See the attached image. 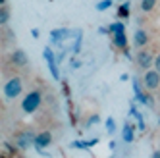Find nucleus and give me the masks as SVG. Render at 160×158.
<instances>
[{"mask_svg":"<svg viewBox=\"0 0 160 158\" xmlns=\"http://www.w3.org/2000/svg\"><path fill=\"white\" fill-rule=\"evenodd\" d=\"M41 104V93L39 91H33L29 93L25 98H23V102H21V108H23V112H27V114H31V112H35Z\"/></svg>","mask_w":160,"mask_h":158,"instance_id":"nucleus-1","label":"nucleus"},{"mask_svg":"<svg viewBox=\"0 0 160 158\" xmlns=\"http://www.w3.org/2000/svg\"><path fill=\"white\" fill-rule=\"evenodd\" d=\"M21 93V81H19V77H12L10 81L4 85V95L8 98H16L18 95Z\"/></svg>","mask_w":160,"mask_h":158,"instance_id":"nucleus-2","label":"nucleus"},{"mask_svg":"<svg viewBox=\"0 0 160 158\" xmlns=\"http://www.w3.org/2000/svg\"><path fill=\"white\" fill-rule=\"evenodd\" d=\"M42 56H44V60L48 62V70H50L52 77H54V79H60V70H58V60L54 58V54H52V50H50V48H44Z\"/></svg>","mask_w":160,"mask_h":158,"instance_id":"nucleus-3","label":"nucleus"},{"mask_svg":"<svg viewBox=\"0 0 160 158\" xmlns=\"http://www.w3.org/2000/svg\"><path fill=\"white\" fill-rule=\"evenodd\" d=\"M143 83L147 89H156L160 85V72L158 70H151V72H147L145 77H143Z\"/></svg>","mask_w":160,"mask_h":158,"instance_id":"nucleus-4","label":"nucleus"},{"mask_svg":"<svg viewBox=\"0 0 160 158\" xmlns=\"http://www.w3.org/2000/svg\"><path fill=\"white\" fill-rule=\"evenodd\" d=\"M50 143H52V135L48 131H42V133H39L37 137H35V145H33V146H35L39 152H42V149H44V146H48Z\"/></svg>","mask_w":160,"mask_h":158,"instance_id":"nucleus-5","label":"nucleus"},{"mask_svg":"<svg viewBox=\"0 0 160 158\" xmlns=\"http://www.w3.org/2000/svg\"><path fill=\"white\" fill-rule=\"evenodd\" d=\"M35 137H37V135H33L31 131L21 133L19 137H18V146H19V149H23V151H27L31 145H35Z\"/></svg>","mask_w":160,"mask_h":158,"instance_id":"nucleus-6","label":"nucleus"},{"mask_svg":"<svg viewBox=\"0 0 160 158\" xmlns=\"http://www.w3.org/2000/svg\"><path fill=\"white\" fill-rule=\"evenodd\" d=\"M70 35H72V33L68 31V29H54V31L50 33V41H52L54 44H60L62 41H66Z\"/></svg>","mask_w":160,"mask_h":158,"instance_id":"nucleus-7","label":"nucleus"},{"mask_svg":"<svg viewBox=\"0 0 160 158\" xmlns=\"http://www.w3.org/2000/svg\"><path fill=\"white\" fill-rule=\"evenodd\" d=\"M137 64H139L143 70H147L151 64H154V60H152V56H151V52H147V50H141L139 54H137Z\"/></svg>","mask_w":160,"mask_h":158,"instance_id":"nucleus-8","label":"nucleus"},{"mask_svg":"<svg viewBox=\"0 0 160 158\" xmlns=\"http://www.w3.org/2000/svg\"><path fill=\"white\" fill-rule=\"evenodd\" d=\"M10 60H12V62H14L16 66H19V67H21V66H25V64L29 62L27 54H25L23 50H16V52L12 54V58H10Z\"/></svg>","mask_w":160,"mask_h":158,"instance_id":"nucleus-9","label":"nucleus"},{"mask_svg":"<svg viewBox=\"0 0 160 158\" xmlns=\"http://www.w3.org/2000/svg\"><path fill=\"white\" fill-rule=\"evenodd\" d=\"M133 42L135 47H143V44H147V33L145 31H135V37H133Z\"/></svg>","mask_w":160,"mask_h":158,"instance_id":"nucleus-10","label":"nucleus"},{"mask_svg":"<svg viewBox=\"0 0 160 158\" xmlns=\"http://www.w3.org/2000/svg\"><path fill=\"white\" fill-rule=\"evenodd\" d=\"M98 143V139H91L89 143H85V141H75V143H72V149H91L93 145H97Z\"/></svg>","mask_w":160,"mask_h":158,"instance_id":"nucleus-11","label":"nucleus"},{"mask_svg":"<svg viewBox=\"0 0 160 158\" xmlns=\"http://www.w3.org/2000/svg\"><path fill=\"white\" fill-rule=\"evenodd\" d=\"M114 44H116L118 48H125V47H128V39H125V33H118V35H114Z\"/></svg>","mask_w":160,"mask_h":158,"instance_id":"nucleus-12","label":"nucleus"},{"mask_svg":"<svg viewBox=\"0 0 160 158\" xmlns=\"http://www.w3.org/2000/svg\"><path fill=\"white\" fill-rule=\"evenodd\" d=\"M110 33H112V35H118V33H125V25L122 23V21H114V23L110 25Z\"/></svg>","mask_w":160,"mask_h":158,"instance_id":"nucleus-13","label":"nucleus"},{"mask_svg":"<svg viewBox=\"0 0 160 158\" xmlns=\"http://www.w3.org/2000/svg\"><path fill=\"white\" fill-rule=\"evenodd\" d=\"M122 135H123V141L125 143H131L133 141V127L129 126V123H128V126H123V133Z\"/></svg>","mask_w":160,"mask_h":158,"instance_id":"nucleus-14","label":"nucleus"},{"mask_svg":"<svg viewBox=\"0 0 160 158\" xmlns=\"http://www.w3.org/2000/svg\"><path fill=\"white\" fill-rule=\"evenodd\" d=\"M154 4H156V0H141V10L143 12H151Z\"/></svg>","mask_w":160,"mask_h":158,"instance_id":"nucleus-15","label":"nucleus"},{"mask_svg":"<svg viewBox=\"0 0 160 158\" xmlns=\"http://www.w3.org/2000/svg\"><path fill=\"white\" fill-rule=\"evenodd\" d=\"M114 129H116V121H114V118H108L106 120V131H108V135H112Z\"/></svg>","mask_w":160,"mask_h":158,"instance_id":"nucleus-16","label":"nucleus"},{"mask_svg":"<svg viewBox=\"0 0 160 158\" xmlns=\"http://www.w3.org/2000/svg\"><path fill=\"white\" fill-rule=\"evenodd\" d=\"M110 6H112V0H102V2L97 4V10H98V12H102V10H108Z\"/></svg>","mask_w":160,"mask_h":158,"instance_id":"nucleus-17","label":"nucleus"},{"mask_svg":"<svg viewBox=\"0 0 160 158\" xmlns=\"http://www.w3.org/2000/svg\"><path fill=\"white\" fill-rule=\"evenodd\" d=\"M8 17H10V14H8V10H6V8L2 6V10H0V23L4 25L6 21H8Z\"/></svg>","mask_w":160,"mask_h":158,"instance_id":"nucleus-18","label":"nucleus"},{"mask_svg":"<svg viewBox=\"0 0 160 158\" xmlns=\"http://www.w3.org/2000/svg\"><path fill=\"white\" fill-rule=\"evenodd\" d=\"M98 121H100V118H98V116H91V118H89V121H87V127H93L95 123H98Z\"/></svg>","mask_w":160,"mask_h":158,"instance_id":"nucleus-19","label":"nucleus"},{"mask_svg":"<svg viewBox=\"0 0 160 158\" xmlns=\"http://www.w3.org/2000/svg\"><path fill=\"white\" fill-rule=\"evenodd\" d=\"M128 12H129V2H125V4H123V6L120 8V14H122V16L125 17V16H128Z\"/></svg>","mask_w":160,"mask_h":158,"instance_id":"nucleus-20","label":"nucleus"},{"mask_svg":"<svg viewBox=\"0 0 160 158\" xmlns=\"http://www.w3.org/2000/svg\"><path fill=\"white\" fill-rule=\"evenodd\" d=\"M98 33L100 35H106V33H110V27H98Z\"/></svg>","mask_w":160,"mask_h":158,"instance_id":"nucleus-21","label":"nucleus"},{"mask_svg":"<svg viewBox=\"0 0 160 158\" xmlns=\"http://www.w3.org/2000/svg\"><path fill=\"white\" fill-rule=\"evenodd\" d=\"M154 67H156V70L160 72V54H158L156 58H154Z\"/></svg>","mask_w":160,"mask_h":158,"instance_id":"nucleus-22","label":"nucleus"},{"mask_svg":"<svg viewBox=\"0 0 160 158\" xmlns=\"http://www.w3.org/2000/svg\"><path fill=\"white\" fill-rule=\"evenodd\" d=\"M31 35L37 39V37H39V29H31Z\"/></svg>","mask_w":160,"mask_h":158,"instance_id":"nucleus-23","label":"nucleus"},{"mask_svg":"<svg viewBox=\"0 0 160 158\" xmlns=\"http://www.w3.org/2000/svg\"><path fill=\"white\" fill-rule=\"evenodd\" d=\"M152 156H154V158H160V151H154V152H152Z\"/></svg>","mask_w":160,"mask_h":158,"instance_id":"nucleus-24","label":"nucleus"},{"mask_svg":"<svg viewBox=\"0 0 160 158\" xmlns=\"http://www.w3.org/2000/svg\"><path fill=\"white\" fill-rule=\"evenodd\" d=\"M0 4H2V6H4V4H6V0H0Z\"/></svg>","mask_w":160,"mask_h":158,"instance_id":"nucleus-25","label":"nucleus"}]
</instances>
